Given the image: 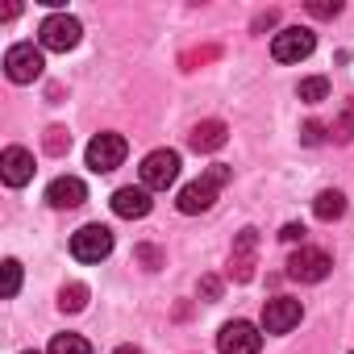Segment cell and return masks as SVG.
Masks as SVG:
<instances>
[{
	"label": "cell",
	"instance_id": "cell-7",
	"mask_svg": "<svg viewBox=\"0 0 354 354\" xmlns=\"http://www.w3.org/2000/svg\"><path fill=\"white\" fill-rule=\"evenodd\" d=\"M313 50H317V34H313V30H304V26L279 30V34H275V42H271L275 63H300V59H308Z\"/></svg>",
	"mask_w": 354,
	"mask_h": 354
},
{
	"label": "cell",
	"instance_id": "cell-28",
	"mask_svg": "<svg viewBox=\"0 0 354 354\" xmlns=\"http://www.w3.org/2000/svg\"><path fill=\"white\" fill-rule=\"evenodd\" d=\"M113 354H142V350H138V346H117Z\"/></svg>",
	"mask_w": 354,
	"mask_h": 354
},
{
	"label": "cell",
	"instance_id": "cell-30",
	"mask_svg": "<svg viewBox=\"0 0 354 354\" xmlns=\"http://www.w3.org/2000/svg\"><path fill=\"white\" fill-rule=\"evenodd\" d=\"M350 354H354V350H350Z\"/></svg>",
	"mask_w": 354,
	"mask_h": 354
},
{
	"label": "cell",
	"instance_id": "cell-26",
	"mask_svg": "<svg viewBox=\"0 0 354 354\" xmlns=\"http://www.w3.org/2000/svg\"><path fill=\"white\" fill-rule=\"evenodd\" d=\"M217 292H221V283H217L213 275H205V279H201V296H209V300H217Z\"/></svg>",
	"mask_w": 354,
	"mask_h": 354
},
{
	"label": "cell",
	"instance_id": "cell-16",
	"mask_svg": "<svg viewBox=\"0 0 354 354\" xmlns=\"http://www.w3.org/2000/svg\"><path fill=\"white\" fill-rule=\"evenodd\" d=\"M313 213H317V221H337V217L346 213V196H342L337 188H325V192H317Z\"/></svg>",
	"mask_w": 354,
	"mask_h": 354
},
{
	"label": "cell",
	"instance_id": "cell-1",
	"mask_svg": "<svg viewBox=\"0 0 354 354\" xmlns=\"http://www.w3.org/2000/svg\"><path fill=\"white\" fill-rule=\"evenodd\" d=\"M230 167L225 162H213L205 175H201V180H192L188 188H180V201H175V205H180V213L184 217H196V213H209L213 209V201H217V188L221 184H230Z\"/></svg>",
	"mask_w": 354,
	"mask_h": 354
},
{
	"label": "cell",
	"instance_id": "cell-14",
	"mask_svg": "<svg viewBox=\"0 0 354 354\" xmlns=\"http://www.w3.org/2000/svg\"><path fill=\"white\" fill-rule=\"evenodd\" d=\"M254 246H259V234L254 230H242L238 242H234V254H230V275L238 283H246L254 275Z\"/></svg>",
	"mask_w": 354,
	"mask_h": 354
},
{
	"label": "cell",
	"instance_id": "cell-11",
	"mask_svg": "<svg viewBox=\"0 0 354 354\" xmlns=\"http://www.w3.org/2000/svg\"><path fill=\"white\" fill-rule=\"evenodd\" d=\"M0 175H5L9 188H26L34 180V154L26 146H9L5 154H0Z\"/></svg>",
	"mask_w": 354,
	"mask_h": 354
},
{
	"label": "cell",
	"instance_id": "cell-27",
	"mask_svg": "<svg viewBox=\"0 0 354 354\" xmlns=\"http://www.w3.org/2000/svg\"><path fill=\"white\" fill-rule=\"evenodd\" d=\"M275 17H279V13H275V9H267V13L254 21V30H267V26H275Z\"/></svg>",
	"mask_w": 354,
	"mask_h": 354
},
{
	"label": "cell",
	"instance_id": "cell-22",
	"mask_svg": "<svg viewBox=\"0 0 354 354\" xmlns=\"http://www.w3.org/2000/svg\"><path fill=\"white\" fill-rule=\"evenodd\" d=\"M333 133L346 142V138H354V100H346V113H342V121L333 125Z\"/></svg>",
	"mask_w": 354,
	"mask_h": 354
},
{
	"label": "cell",
	"instance_id": "cell-17",
	"mask_svg": "<svg viewBox=\"0 0 354 354\" xmlns=\"http://www.w3.org/2000/svg\"><path fill=\"white\" fill-rule=\"evenodd\" d=\"M296 96H300L304 104H317V100H325V96H329V80H325V75H308V80H300Z\"/></svg>",
	"mask_w": 354,
	"mask_h": 354
},
{
	"label": "cell",
	"instance_id": "cell-2",
	"mask_svg": "<svg viewBox=\"0 0 354 354\" xmlns=\"http://www.w3.org/2000/svg\"><path fill=\"white\" fill-rule=\"evenodd\" d=\"M142 188L146 192H167L175 180H180V154L175 150H150L142 158Z\"/></svg>",
	"mask_w": 354,
	"mask_h": 354
},
{
	"label": "cell",
	"instance_id": "cell-24",
	"mask_svg": "<svg viewBox=\"0 0 354 354\" xmlns=\"http://www.w3.org/2000/svg\"><path fill=\"white\" fill-rule=\"evenodd\" d=\"M300 138H304V142H308V146H317V142H325V125H321V121H308V125H304V133H300Z\"/></svg>",
	"mask_w": 354,
	"mask_h": 354
},
{
	"label": "cell",
	"instance_id": "cell-29",
	"mask_svg": "<svg viewBox=\"0 0 354 354\" xmlns=\"http://www.w3.org/2000/svg\"><path fill=\"white\" fill-rule=\"evenodd\" d=\"M21 354H38V350H21Z\"/></svg>",
	"mask_w": 354,
	"mask_h": 354
},
{
	"label": "cell",
	"instance_id": "cell-8",
	"mask_svg": "<svg viewBox=\"0 0 354 354\" xmlns=\"http://www.w3.org/2000/svg\"><path fill=\"white\" fill-rule=\"evenodd\" d=\"M217 350L221 354H259L263 350V333L250 321H225L217 333Z\"/></svg>",
	"mask_w": 354,
	"mask_h": 354
},
{
	"label": "cell",
	"instance_id": "cell-25",
	"mask_svg": "<svg viewBox=\"0 0 354 354\" xmlns=\"http://www.w3.org/2000/svg\"><path fill=\"white\" fill-rule=\"evenodd\" d=\"M279 238H283V242H300V246H304V225H283V230H279Z\"/></svg>",
	"mask_w": 354,
	"mask_h": 354
},
{
	"label": "cell",
	"instance_id": "cell-21",
	"mask_svg": "<svg viewBox=\"0 0 354 354\" xmlns=\"http://www.w3.org/2000/svg\"><path fill=\"white\" fill-rule=\"evenodd\" d=\"M46 150H50V154H67V150H71V133H67L63 125L46 129Z\"/></svg>",
	"mask_w": 354,
	"mask_h": 354
},
{
	"label": "cell",
	"instance_id": "cell-9",
	"mask_svg": "<svg viewBox=\"0 0 354 354\" xmlns=\"http://www.w3.org/2000/svg\"><path fill=\"white\" fill-rule=\"evenodd\" d=\"M125 154H129V146L121 133H96L88 142V167L92 171H117L125 162Z\"/></svg>",
	"mask_w": 354,
	"mask_h": 354
},
{
	"label": "cell",
	"instance_id": "cell-10",
	"mask_svg": "<svg viewBox=\"0 0 354 354\" xmlns=\"http://www.w3.org/2000/svg\"><path fill=\"white\" fill-rule=\"evenodd\" d=\"M300 317H304V304L292 300V296H275V300L263 304V329L267 333H288V329L300 325Z\"/></svg>",
	"mask_w": 354,
	"mask_h": 354
},
{
	"label": "cell",
	"instance_id": "cell-13",
	"mask_svg": "<svg viewBox=\"0 0 354 354\" xmlns=\"http://www.w3.org/2000/svg\"><path fill=\"white\" fill-rule=\"evenodd\" d=\"M113 213L125 217V221H142V217L150 213V192H146L142 184H138V188H133V184H129V188H117V192H113Z\"/></svg>",
	"mask_w": 354,
	"mask_h": 354
},
{
	"label": "cell",
	"instance_id": "cell-23",
	"mask_svg": "<svg viewBox=\"0 0 354 354\" xmlns=\"http://www.w3.org/2000/svg\"><path fill=\"white\" fill-rule=\"evenodd\" d=\"M308 13H313V17H337V13H342V5H337V0H333V5H325V0H313Z\"/></svg>",
	"mask_w": 354,
	"mask_h": 354
},
{
	"label": "cell",
	"instance_id": "cell-20",
	"mask_svg": "<svg viewBox=\"0 0 354 354\" xmlns=\"http://www.w3.org/2000/svg\"><path fill=\"white\" fill-rule=\"evenodd\" d=\"M0 271H5V288H0V296L13 300L21 292V263L17 259H5V263H0Z\"/></svg>",
	"mask_w": 354,
	"mask_h": 354
},
{
	"label": "cell",
	"instance_id": "cell-19",
	"mask_svg": "<svg viewBox=\"0 0 354 354\" xmlns=\"http://www.w3.org/2000/svg\"><path fill=\"white\" fill-rule=\"evenodd\" d=\"M50 354H92V346L80 337V333H59L50 342Z\"/></svg>",
	"mask_w": 354,
	"mask_h": 354
},
{
	"label": "cell",
	"instance_id": "cell-6",
	"mask_svg": "<svg viewBox=\"0 0 354 354\" xmlns=\"http://www.w3.org/2000/svg\"><path fill=\"white\" fill-rule=\"evenodd\" d=\"M329 267H333V259H329L321 246H300V250H292V259H288V275H292L296 283H321V279L329 275Z\"/></svg>",
	"mask_w": 354,
	"mask_h": 354
},
{
	"label": "cell",
	"instance_id": "cell-18",
	"mask_svg": "<svg viewBox=\"0 0 354 354\" xmlns=\"http://www.w3.org/2000/svg\"><path fill=\"white\" fill-rule=\"evenodd\" d=\"M88 304V288L84 283H63V292H59V308L63 313H80Z\"/></svg>",
	"mask_w": 354,
	"mask_h": 354
},
{
	"label": "cell",
	"instance_id": "cell-4",
	"mask_svg": "<svg viewBox=\"0 0 354 354\" xmlns=\"http://www.w3.org/2000/svg\"><path fill=\"white\" fill-rule=\"evenodd\" d=\"M42 46H34V42H17V46H9L5 50V75L13 80V84H34L38 75H42Z\"/></svg>",
	"mask_w": 354,
	"mask_h": 354
},
{
	"label": "cell",
	"instance_id": "cell-5",
	"mask_svg": "<svg viewBox=\"0 0 354 354\" xmlns=\"http://www.w3.org/2000/svg\"><path fill=\"white\" fill-rule=\"evenodd\" d=\"M71 254L80 263H104L113 254V230L109 225H84L71 234Z\"/></svg>",
	"mask_w": 354,
	"mask_h": 354
},
{
	"label": "cell",
	"instance_id": "cell-3",
	"mask_svg": "<svg viewBox=\"0 0 354 354\" xmlns=\"http://www.w3.org/2000/svg\"><path fill=\"white\" fill-rule=\"evenodd\" d=\"M80 34H84V26H80L75 17H67V13H50V17L38 26V46H42V50H59V55H67V50L80 46Z\"/></svg>",
	"mask_w": 354,
	"mask_h": 354
},
{
	"label": "cell",
	"instance_id": "cell-15",
	"mask_svg": "<svg viewBox=\"0 0 354 354\" xmlns=\"http://www.w3.org/2000/svg\"><path fill=\"white\" fill-rule=\"evenodd\" d=\"M225 142H230L225 121H201V125H192V133H188V146H192V150H201V154L221 150Z\"/></svg>",
	"mask_w": 354,
	"mask_h": 354
},
{
	"label": "cell",
	"instance_id": "cell-12",
	"mask_svg": "<svg viewBox=\"0 0 354 354\" xmlns=\"http://www.w3.org/2000/svg\"><path fill=\"white\" fill-rule=\"evenodd\" d=\"M46 201H50V209H80L88 201V188H84V180H75V175H59V180H50V188H46Z\"/></svg>",
	"mask_w": 354,
	"mask_h": 354
}]
</instances>
